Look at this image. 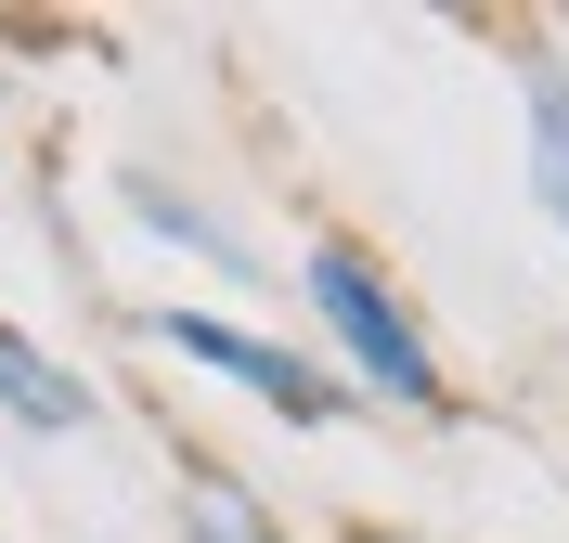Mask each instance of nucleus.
Here are the masks:
<instances>
[{
  "mask_svg": "<svg viewBox=\"0 0 569 543\" xmlns=\"http://www.w3.org/2000/svg\"><path fill=\"white\" fill-rule=\"evenodd\" d=\"M298 285H311V311H323V336H337V350H350V375L376 401H440V362H427V336H415V311H401L389 298V272H376V259L362 247H311V272H298Z\"/></svg>",
  "mask_w": 569,
  "mask_h": 543,
  "instance_id": "f257e3e1",
  "label": "nucleus"
},
{
  "mask_svg": "<svg viewBox=\"0 0 569 543\" xmlns=\"http://www.w3.org/2000/svg\"><path fill=\"white\" fill-rule=\"evenodd\" d=\"M194 543H272V531H259V505H233V492H194Z\"/></svg>",
  "mask_w": 569,
  "mask_h": 543,
  "instance_id": "423d86ee",
  "label": "nucleus"
},
{
  "mask_svg": "<svg viewBox=\"0 0 569 543\" xmlns=\"http://www.w3.org/2000/svg\"><path fill=\"white\" fill-rule=\"evenodd\" d=\"M0 414H27V428H78V414H91V389H78L52 350H27V336L0 324Z\"/></svg>",
  "mask_w": 569,
  "mask_h": 543,
  "instance_id": "7ed1b4c3",
  "label": "nucleus"
},
{
  "mask_svg": "<svg viewBox=\"0 0 569 543\" xmlns=\"http://www.w3.org/2000/svg\"><path fill=\"white\" fill-rule=\"evenodd\" d=\"M169 336L181 362H208V375H233L247 401H272V414H298V428H323L337 414V375H311L298 350H272V336H247V324H220V311H169Z\"/></svg>",
  "mask_w": 569,
  "mask_h": 543,
  "instance_id": "f03ea898",
  "label": "nucleus"
},
{
  "mask_svg": "<svg viewBox=\"0 0 569 543\" xmlns=\"http://www.w3.org/2000/svg\"><path fill=\"white\" fill-rule=\"evenodd\" d=\"M130 208H142V220H156V233H181V247H194V259H220V272H233V233H220V220H208V208H181L169 181H130Z\"/></svg>",
  "mask_w": 569,
  "mask_h": 543,
  "instance_id": "39448f33",
  "label": "nucleus"
},
{
  "mask_svg": "<svg viewBox=\"0 0 569 543\" xmlns=\"http://www.w3.org/2000/svg\"><path fill=\"white\" fill-rule=\"evenodd\" d=\"M531 194H543V220L569 233V78L557 66H531Z\"/></svg>",
  "mask_w": 569,
  "mask_h": 543,
  "instance_id": "20e7f679",
  "label": "nucleus"
}]
</instances>
